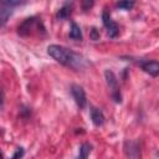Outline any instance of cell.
Here are the masks:
<instances>
[{
    "instance_id": "cell-1",
    "label": "cell",
    "mask_w": 159,
    "mask_h": 159,
    "mask_svg": "<svg viewBox=\"0 0 159 159\" xmlns=\"http://www.w3.org/2000/svg\"><path fill=\"white\" fill-rule=\"evenodd\" d=\"M47 53L53 60H56L58 63L76 68V70L82 68L86 65L82 56H80L78 53H75L62 46H58V45H50L47 47Z\"/></svg>"
},
{
    "instance_id": "cell-2",
    "label": "cell",
    "mask_w": 159,
    "mask_h": 159,
    "mask_svg": "<svg viewBox=\"0 0 159 159\" xmlns=\"http://www.w3.org/2000/svg\"><path fill=\"white\" fill-rule=\"evenodd\" d=\"M104 77H106V82L111 89V94H112V98L114 99L116 103H120L122 102V94H120V91H119V87H118V80L114 75L113 71L111 70H106L104 71Z\"/></svg>"
},
{
    "instance_id": "cell-3",
    "label": "cell",
    "mask_w": 159,
    "mask_h": 159,
    "mask_svg": "<svg viewBox=\"0 0 159 159\" xmlns=\"http://www.w3.org/2000/svg\"><path fill=\"white\" fill-rule=\"evenodd\" d=\"M124 153L127 159H142L139 143L135 140H125L124 142Z\"/></svg>"
},
{
    "instance_id": "cell-4",
    "label": "cell",
    "mask_w": 159,
    "mask_h": 159,
    "mask_svg": "<svg viewBox=\"0 0 159 159\" xmlns=\"http://www.w3.org/2000/svg\"><path fill=\"white\" fill-rule=\"evenodd\" d=\"M102 21H103L104 27L107 29L108 36H109V37H116V36L118 35V32H119V27H118V25H117L114 21H112L111 15H109V12L107 11V9H104L103 12H102Z\"/></svg>"
},
{
    "instance_id": "cell-5",
    "label": "cell",
    "mask_w": 159,
    "mask_h": 159,
    "mask_svg": "<svg viewBox=\"0 0 159 159\" xmlns=\"http://www.w3.org/2000/svg\"><path fill=\"white\" fill-rule=\"evenodd\" d=\"M71 93H72V97H73L75 102L77 103V106L80 108H84V106L87 103L84 89L80 84H72L71 86Z\"/></svg>"
},
{
    "instance_id": "cell-6",
    "label": "cell",
    "mask_w": 159,
    "mask_h": 159,
    "mask_svg": "<svg viewBox=\"0 0 159 159\" xmlns=\"http://www.w3.org/2000/svg\"><path fill=\"white\" fill-rule=\"evenodd\" d=\"M35 26H39V21H37L36 17L32 16V17L25 19V20L21 22V25L19 26V29H17L19 35H21V36H27V35H30Z\"/></svg>"
},
{
    "instance_id": "cell-7",
    "label": "cell",
    "mask_w": 159,
    "mask_h": 159,
    "mask_svg": "<svg viewBox=\"0 0 159 159\" xmlns=\"http://www.w3.org/2000/svg\"><path fill=\"white\" fill-rule=\"evenodd\" d=\"M139 66L142 67V70L147 73H149L150 76L153 77H157L159 75V63L157 61H140L139 62Z\"/></svg>"
},
{
    "instance_id": "cell-8",
    "label": "cell",
    "mask_w": 159,
    "mask_h": 159,
    "mask_svg": "<svg viewBox=\"0 0 159 159\" xmlns=\"http://www.w3.org/2000/svg\"><path fill=\"white\" fill-rule=\"evenodd\" d=\"M91 119H92V123L96 125V127H101L103 125L104 123V116L102 113V111L99 108H96V107H91Z\"/></svg>"
},
{
    "instance_id": "cell-9",
    "label": "cell",
    "mask_w": 159,
    "mask_h": 159,
    "mask_svg": "<svg viewBox=\"0 0 159 159\" xmlns=\"http://www.w3.org/2000/svg\"><path fill=\"white\" fill-rule=\"evenodd\" d=\"M12 11L14 10L11 7H7V6H1L0 7V27L4 26L7 22L9 17L12 15Z\"/></svg>"
},
{
    "instance_id": "cell-10",
    "label": "cell",
    "mask_w": 159,
    "mask_h": 159,
    "mask_svg": "<svg viewBox=\"0 0 159 159\" xmlns=\"http://www.w3.org/2000/svg\"><path fill=\"white\" fill-rule=\"evenodd\" d=\"M70 37L72 40H82V31H81V27L76 24V22H72L71 24V30H70Z\"/></svg>"
},
{
    "instance_id": "cell-11",
    "label": "cell",
    "mask_w": 159,
    "mask_h": 159,
    "mask_svg": "<svg viewBox=\"0 0 159 159\" xmlns=\"http://www.w3.org/2000/svg\"><path fill=\"white\" fill-rule=\"evenodd\" d=\"M71 9H72V5L68 4V2H66V4L58 10L57 17H58V19H67V17L71 15Z\"/></svg>"
},
{
    "instance_id": "cell-12",
    "label": "cell",
    "mask_w": 159,
    "mask_h": 159,
    "mask_svg": "<svg viewBox=\"0 0 159 159\" xmlns=\"http://www.w3.org/2000/svg\"><path fill=\"white\" fill-rule=\"evenodd\" d=\"M91 153V145L88 143H83L80 147V153H78V159H87Z\"/></svg>"
},
{
    "instance_id": "cell-13",
    "label": "cell",
    "mask_w": 159,
    "mask_h": 159,
    "mask_svg": "<svg viewBox=\"0 0 159 159\" xmlns=\"http://www.w3.org/2000/svg\"><path fill=\"white\" fill-rule=\"evenodd\" d=\"M134 6V1H119L117 2V7L123 10H130Z\"/></svg>"
},
{
    "instance_id": "cell-14",
    "label": "cell",
    "mask_w": 159,
    "mask_h": 159,
    "mask_svg": "<svg viewBox=\"0 0 159 159\" xmlns=\"http://www.w3.org/2000/svg\"><path fill=\"white\" fill-rule=\"evenodd\" d=\"M89 37H91V40L97 41V40L99 39V31H98L96 27H92V30H91V32H89Z\"/></svg>"
},
{
    "instance_id": "cell-15",
    "label": "cell",
    "mask_w": 159,
    "mask_h": 159,
    "mask_svg": "<svg viewBox=\"0 0 159 159\" xmlns=\"http://www.w3.org/2000/svg\"><path fill=\"white\" fill-rule=\"evenodd\" d=\"M22 155H24V148H17V150L14 153L11 159H20V158H22Z\"/></svg>"
},
{
    "instance_id": "cell-16",
    "label": "cell",
    "mask_w": 159,
    "mask_h": 159,
    "mask_svg": "<svg viewBox=\"0 0 159 159\" xmlns=\"http://www.w3.org/2000/svg\"><path fill=\"white\" fill-rule=\"evenodd\" d=\"M92 5H93V1H83V2H82V7H83V10H88Z\"/></svg>"
},
{
    "instance_id": "cell-17",
    "label": "cell",
    "mask_w": 159,
    "mask_h": 159,
    "mask_svg": "<svg viewBox=\"0 0 159 159\" xmlns=\"http://www.w3.org/2000/svg\"><path fill=\"white\" fill-rule=\"evenodd\" d=\"M2 106H4V92L0 89V109L2 108Z\"/></svg>"
},
{
    "instance_id": "cell-18",
    "label": "cell",
    "mask_w": 159,
    "mask_h": 159,
    "mask_svg": "<svg viewBox=\"0 0 159 159\" xmlns=\"http://www.w3.org/2000/svg\"><path fill=\"white\" fill-rule=\"evenodd\" d=\"M1 133H2V132H1V129H0V134H1Z\"/></svg>"
}]
</instances>
